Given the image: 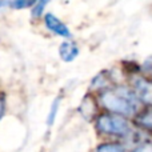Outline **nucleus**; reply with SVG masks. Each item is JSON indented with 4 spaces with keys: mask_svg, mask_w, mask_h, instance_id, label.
Segmentation results:
<instances>
[{
    "mask_svg": "<svg viewBox=\"0 0 152 152\" xmlns=\"http://www.w3.org/2000/svg\"><path fill=\"white\" fill-rule=\"evenodd\" d=\"M95 152H128L126 145L118 142H108L102 143L95 148Z\"/></svg>",
    "mask_w": 152,
    "mask_h": 152,
    "instance_id": "obj_6",
    "label": "nucleus"
},
{
    "mask_svg": "<svg viewBox=\"0 0 152 152\" xmlns=\"http://www.w3.org/2000/svg\"><path fill=\"white\" fill-rule=\"evenodd\" d=\"M4 108H5V103H4V97L0 96V119H1L3 113H4Z\"/></svg>",
    "mask_w": 152,
    "mask_h": 152,
    "instance_id": "obj_14",
    "label": "nucleus"
},
{
    "mask_svg": "<svg viewBox=\"0 0 152 152\" xmlns=\"http://www.w3.org/2000/svg\"><path fill=\"white\" fill-rule=\"evenodd\" d=\"M134 152H152V143H143Z\"/></svg>",
    "mask_w": 152,
    "mask_h": 152,
    "instance_id": "obj_13",
    "label": "nucleus"
},
{
    "mask_svg": "<svg viewBox=\"0 0 152 152\" xmlns=\"http://www.w3.org/2000/svg\"><path fill=\"white\" fill-rule=\"evenodd\" d=\"M80 112L83 113V116L86 119L94 118L95 112H96V104H95L94 99H91L89 96H87L86 99L83 100L81 105H80Z\"/></svg>",
    "mask_w": 152,
    "mask_h": 152,
    "instance_id": "obj_7",
    "label": "nucleus"
},
{
    "mask_svg": "<svg viewBox=\"0 0 152 152\" xmlns=\"http://www.w3.org/2000/svg\"><path fill=\"white\" fill-rule=\"evenodd\" d=\"M96 129L102 135L115 137H126L131 134L132 128L124 116L115 113H104L96 119Z\"/></svg>",
    "mask_w": 152,
    "mask_h": 152,
    "instance_id": "obj_2",
    "label": "nucleus"
},
{
    "mask_svg": "<svg viewBox=\"0 0 152 152\" xmlns=\"http://www.w3.org/2000/svg\"><path fill=\"white\" fill-rule=\"evenodd\" d=\"M36 1H26V0H16V1H11L10 7L15 8V10H21V8H28L34 7V4Z\"/></svg>",
    "mask_w": 152,
    "mask_h": 152,
    "instance_id": "obj_12",
    "label": "nucleus"
},
{
    "mask_svg": "<svg viewBox=\"0 0 152 152\" xmlns=\"http://www.w3.org/2000/svg\"><path fill=\"white\" fill-rule=\"evenodd\" d=\"M59 104H60V97H56V99L53 100L52 105H51L50 113H48V119H47V124H48V126H52V124H53V121H55L56 115H58Z\"/></svg>",
    "mask_w": 152,
    "mask_h": 152,
    "instance_id": "obj_10",
    "label": "nucleus"
},
{
    "mask_svg": "<svg viewBox=\"0 0 152 152\" xmlns=\"http://www.w3.org/2000/svg\"><path fill=\"white\" fill-rule=\"evenodd\" d=\"M132 91L137 100L152 105V81L144 76H136L132 79Z\"/></svg>",
    "mask_w": 152,
    "mask_h": 152,
    "instance_id": "obj_3",
    "label": "nucleus"
},
{
    "mask_svg": "<svg viewBox=\"0 0 152 152\" xmlns=\"http://www.w3.org/2000/svg\"><path fill=\"white\" fill-rule=\"evenodd\" d=\"M100 103L104 108L115 115L134 116L137 113L140 102L137 100L135 92L128 87H115L107 88L100 94Z\"/></svg>",
    "mask_w": 152,
    "mask_h": 152,
    "instance_id": "obj_1",
    "label": "nucleus"
},
{
    "mask_svg": "<svg viewBox=\"0 0 152 152\" xmlns=\"http://www.w3.org/2000/svg\"><path fill=\"white\" fill-rule=\"evenodd\" d=\"M92 88H97V89H100V88H107V87H110L108 86V76L107 75H104V72H100L99 75L96 76V77L92 80Z\"/></svg>",
    "mask_w": 152,
    "mask_h": 152,
    "instance_id": "obj_9",
    "label": "nucleus"
},
{
    "mask_svg": "<svg viewBox=\"0 0 152 152\" xmlns=\"http://www.w3.org/2000/svg\"><path fill=\"white\" fill-rule=\"evenodd\" d=\"M47 4H48V1H36L35 3L31 10L32 18H40V16L43 15V12H44V8Z\"/></svg>",
    "mask_w": 152,
    "mask_h": 152,
    "instance_id": "obj_11",
    "label": "nucleus"
},
{
    "mask_svg": "<svg viewBox=\"0 0 152 152\" xmlns=\"http://www.w3.org/2000/svg\"><path fill=\"white\" fill-rule=\"evenodd\" d=\"M59 55L64 61H72L74 59H76L79 55V48L76 43L69 42V40L63 42L59 47Z\"/></svg>",
    "mask_w": 152,
    "mask_h": 152,
    "instance_id": "obj_5",
    "label": "nucleus"
},
{
    "mask_svg": "<svg viewBox=\"0 0 152 152\" xmlns=\"http://www.w3.org/2000/svg\"><path fill=\"white\" fill-rule=\"evenodd\" d=\"M5 5H10V1H1V0H0V8L5 7Z\"/></svg>",
    "mask_w": 152,
    "mask_h": 152,
    "instance_id": "obj_15",
    "label": "nucleus"
},
{
    "mask_svg": "<svg viewBox=\"0 0 152 152\" xmlns=\"http://www.w3.org/2000/svg\"><path fill=\"white\" fill-rule=\"evenodd\" d=\"M44 24L52 34L58 35V36L66 37V39L72 37V34H71V31H69V28L60 20V19L56 18L53 13H45Z\"/></svg>",
    "mask_w": 152,
    "mask_h": 152,
    "instance_id": "obj_4",
    "label": "nucleus"
},
{
    "mask_svg": "<svg viewBox=\"0 0 152 152\" xmlns=\"http://www.w3.org/2000/svg\"><path fill=\"white\" fill-rule=\"evenodd\" d=\"M137 123L145 129H152V108L144 111L137 116Z\"/></svg>",
    "mask_w": 152,
    "mask_h": 152,
    "instance_id": "obj_8",
    "label": "nucleus"
}]
</instances>
